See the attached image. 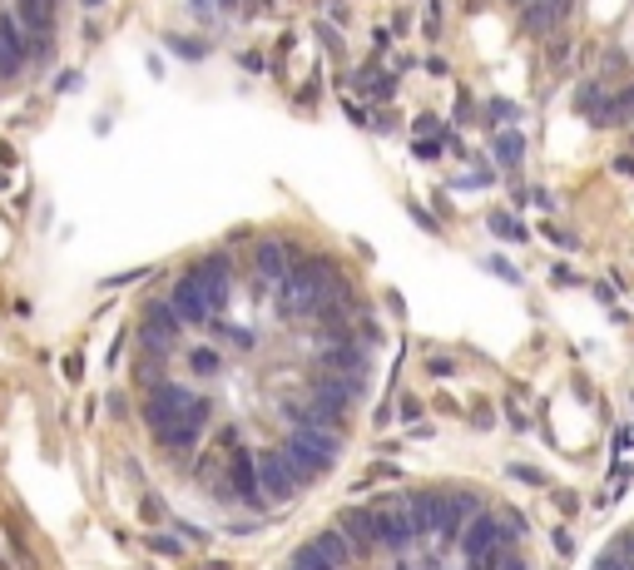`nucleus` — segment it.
I'll list each match as a JSON object with an SVG mask.
<instances>
[{"mask_svg": "<svg viewBox=\"0 0 634 570\" xmlns=\"http://www.w3.org/2000/svg\"><path fill=\"white\" fill-rule=\"evenodd\" d=\"M258 481H263V491H268L273 501H288V496L298 491V486H302V472H298V462H292L288 447H278V452L258 456Z\"/></svg>", "mask_w": 634, "mask_h": 570, "instance_id": "obj_5", "label": "nucleus"}, {"mask_svg": "<svg viewBox=\"0 0 634 570\" xmlns=\"http://www.w3.org/2000/svg\"><path fill=\"white\" fill-rule=\"evenodd\" d=\"M427 35H441V5L427 0Z\"/></svg>", "mask_w": 634, "mask_h": 570, "instance_id": "obj_14", "label": "nucleus"}, {"mask_svg": "<svg viewBox=\"0 0 634 570\" xmlns=\"http://www.w3.org/2000/svg\"><path fill=\"white\" fill-rule=\"evenodd\" d=\"M298 259H302V248L292 243V238H258V243H253V273H258L263 283H283Z\"/></svg>", "mask_w": 634, "mask_h": 570, "instance_id": "obj_3", "label": "nucleus"}, {"mask_svg": "<svg viewBox=\"0 0 634 570\" xmlns=\"http://www.w3.org/2000/svg\"><path fill=\"white\" fill-rule=\"evenodd\" d=\"M486 119H491V124H511V119H516V105H511V99H491V105H486Z\"/></svg>", "mask_w": 634, "mask_h": 570, "instance_id": "obj_9", "label": "nucleus"}, {"mask_svg": "<svg viewBox=\"0 0 634 570\" xmlns=\"http://www.w3.org/2000/svg\"><path fill=\"white\" fill-rule=\"evenodd\" d=\"M511 5H526V0H511Z\"/></svg>", "mask_w": 634, "mask_h": 570, "instance_id": "obj_17", "label": "nucleus"}, {"mask_svg": "<svg viewBox=\"0 0 634 570\" xmlns=\"http://www.w3.org/2000/svg\"><path fill=\"white\" fill-rule=\"evenodd\" d=\"M491 228H495L501 238H511V243H516V238H526V228H520L511 214H491Z\"/></svg>", "mask_w": 634, "mask_h": 570, "instance_id": "obj_8", "label": "nucleus"}, {"mask_svg": "<svg viewBox=\"0 0 634 570\" xmlns=\"http://www.w3.org/2000/svg\"><path fill=\"white\" fill-rule=\"evenodd\" d=\"M224 491L233 496V501H243V506L273 501V496L263 491V481H258V456H253V452H233V456H228V466H224Z\"/></svg>", "mask_w": 634, "mask_h": 570, "instance_id": "obj_2", "label": "nucleus"}, {"mask_svg": "<svg viewBox=\"0 0 634 570\" xmlns=\"http://www.w3.org/2000/svg\"><path fill=\"white\" fill-rule=\"evenodd\" d=\"M441 154V140H417V159H436Z\"/></svg>", "mask_w": 634, "mask_h": 570, "instance_id": "obj_15", "label": "nucleus"}, {"mask_svg": "<svg viewBox=\"0 0 634 570\" xmlns=\"http://www.w3.org/2000/svg\"><path fill=\"white\" fill-rule=\"evenodd\" d=\"M570 11H575V0H526L520 5V30L530 40H550L555 30H565Z\"/></svg>", "mask_w": 634, "mask_h": 570, "instance_id": "obj_4", "label": "nucleus"}, {"mask_svg": "<svg viewBox=\"0 0 634 570\" xmlns=\"http://www.w3.org/2000/svg\"><path fill=\"white\" fill-rule=\"evenodd\" d=\"M169 50H179V55H189V60H199V55H204V45H199V40H179V35H173Z\"/></svg>", "mask_w": 634, "mask_h": 570, "instance_id": "obj_12", "label": "nucleus"}, {"mask_svg": "<svg viewBox=\"0 0 634 570\" xmlns=\"http://www.w3.org/2000/svg\"><path fill=\"white\" fill-rule=\"evenodd\" d=\"M516 521H495V516H471L466 521V531H461V550H466V560L471 566H481V560H491V556H501V550H511L516 546Z\"/></svg>", "mask_w": 634, "mask_h": 570, "instance_id": "obj_1", "label": "nucleus"}, {"mask_svg": "<svg viewBox=\"0 0 634 570\" xmlns=\"http://www.w3.org/2000/svg\"><path fill=\"white\" fill-rule=\"evenodd\" d=\"M30 65V30L15 11H0V75H21Z\"/></svg>", "mask_w": 634, "mask_h": 570, "instance_id": "obj_6", "label": "nucleus"}, {"mask_svg": "<svg viewBox=\"0 0 634 570\" xmlns=\"http://www.w3.org/2000/svg\"><path fill=\"white\" fill-rule=\"evenodd\" d=\"M491 159L501 164V169H520V159H526V140H520L516 130H505L491 140Z\"/></svg>", "mask_w": 634, "mask_h": 570, "instance_id": "obj_7", "label": "nucleus"}, {"mask_svg": "<svg viewBox=\"0 0 634 570\" xmlns=\"http://www.w3.org/2000/svg\"><path fill=\"white\" fill-rule=\"evenodd\" d=\"M570 50H575V45H570L565 35H560V40H555V45H550V50H545V60H550V65H565V60H570Z\"/></svg>", "mask_w": 634, "mask_h": 570, "instance_id": "obj_10", "label": "nucleus"}, {"mask_svg": "<svg viewBox=\"0 0 634 570\" xmlns=\"http://www.w3.org/2000/svg\"><path fill=\"white\" fill-rule=\"evenodd\" d=\"M189 367H194V372H214L218 357H214V353H189Z\"/></svg>", "mask_w": 634, "mask_h": 570, "instance_id": "obj_13", "label": "nucleus"}, {"mask_svg": "<svg viewBox=\"0 0 634 570\" xmlns=\"http://www.w3.org/2000/svg\"><path fill=\"white\" fill-rule=\"evenodd\" d=\"M595 570H634V566H630L624 556H614V550H604V556L595 560Z\"/></svg>", "mask_w": 634, "mask_h": 570, "instance_id": "obj_11", "label": "nucleus"}, {"mask_svg": "<svg viewBox=\"0 0 634 570\" xmlns=\"http://www.w3.org/2000/svg\"><path fill=\"white\" fill-rule=\"evenodd\" d=\"M85 5H105V0H85Z\"/></svg>", "mask_w": 634, "mask_h": 570, "instance_id": "obj_16", "label": "nucleus"}]
</instances>
